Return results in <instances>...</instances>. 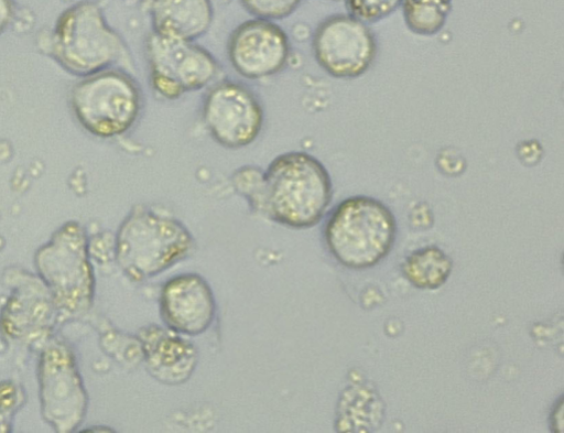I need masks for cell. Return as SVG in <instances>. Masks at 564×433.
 Returning <instances> with one entry per match:
<instances>
[{
  "label": "cell",
  "mask_w": 564,
  "mask_h": 433,
  "mask_svg": "<svg viewBox=\"0 0 564 433\" xmlns=\"http://www.w3.org/2000/svg\"><path fill=\"white\" fill-rule=\"evenodd\" d=\"M142 346L149 372L166 385H181L193 375L198 354L195 346L170 328H144Z\"/></svg>",
  "instance_id": "obj_14"
},
{
  "label": "cell",
  "mask_w": 564,
  "mask_h": 433,
  "mask_svg": "<svg viewBox=\"0 0 564 433\" xmlns=\"http://www.w3.org/2000/svg\"><path fill=\"white\" fill-rule=\"evenodd\" d=\"M151 85L162 98L175 101L206 88L219 74V63L193 42L152 33L147 43Z\"/></svg>",
  "instance_id": "obj_8"
},
{
  "label": "cell",
  "mask_w": 564,
  "mask_h": 433,
  "mask_svg": "<svg viewBox=\"0 0 564 433\" xmlns=\"http://www.w3.org/2000/svg\"><path fill=\"white\" fill-rule=\"evenodd\" d=\"M330 2H343V0H330Z\"/></svg>",
  "instance_id": "obj_24"
},
{
  "label": "cell",
  "mask_w": 564,
  "mask_h": 433,
  "mask_svg": "<svg viewBox=\"0 0 564 433\" xmlns=\"http://www.w3.org/2000/svg\"><path fill=\"white\" fill-rule=\"evenodd\" d=\"M37 378L43 419L58 433L77 431L86 420L89 394L73 348L63 339L43 346Z\"/></svg>",
  "instance_id": "obj_7"
},
{
  "label": "cell",
  "mask_w": 564,
  "mask_h": 433,
  "mask_svg": "<svg viewBox=\"0 0 564 433\" xmlns=\"http://www.w3.org/2000/svg\"><path fill=\"white\" fill-rule=\"evenodd\" d=\"M313 52L317 64L336 79H356L372 66L377 40L367 24L350 15H334L315 31Z\"/></svg>",
  "instance_id": "obj_9"
},
{
  "label": "cell",
  "mask_w": 564,
  "mask_h": 433,
  "mask_svg": "<svg viewBox=\"0 0 564 433\" xmlns=\"http://www.w3.org/2000/svg\"><path fill=\"white\" fill-rule=\"evenodd\" d=\"M228 57L243 78L264 79L288 67L291 44L282 28L274 22L256 19L234 31L228 42Z\"/></svg>",
  "instance_id": "obj_12"
},
{
  "label": "cell",
  "mask_w": 564,
  "mask_h": 433,
  "mask_svg": "<svg viewBox=\"0 0 564 433\" xmlns=\"http://www.w3.org/2000/svg\"><path fill=\"white\" fill-rule=\"evenodd\" d=\"M216 300L208 282L186 273L166 282L161 294V314L167 328L188 336L205 333L216 316Z\"/></svg>",
  "instance_id": "obj_13"
},
{
  "label": "cell",
  "mask_w": 564,
  "mask_h": 433,
  "mask_svg": "<svg viewBox=\"0 0 564 433\" xmlns=\"http://www.w3.org/2000/svg\"><path fill=\"white\" fill-rule=\"evenodd\" d=\"M564 403L563 397L555 402L551 414H550V425L553 432L563 433L564 432Z\"/></svg>",
  "instance_id": "obj_23"
},
{
  "label": "cell",
  "mask_w": 564,
  "mask_h": 433,
  "mask_svg": "<svg viewBox=\"0 0 564 433\" xmlns=\"http://www.w3.org/2000/svg\"><path fill=\"white\" fill-rule=\"evenodd\" d=\"M403 19L410 32L419 36H434L445 26L453 0H401Z\"/></svg>",
  "instance_id": "obj_18"
},
{
  "label": "cell",
  "mask_w": 564,
  "mask_h": 433,
  "mask_svg": "<svg viewBox=\"0 0 564 433\" xmlns=\"http://www.w3.org/2000/svg\"><path fill=\"white\" fill-rule=\"evenodd\" d=\"M78 123L99 139L127 134L138 122L143 97L137 80L127 72L110 68L82 78L70 95Z\"/></svg>",
  "instance_id": "obj_6"
},
{
  "label": "cell",
  "mask_w": 564,
  "mask_h": 433,
  "mask_svg": "<svg viewBox=\"0 0 564 433\" xmlns=\"http://www.w3.org/2000/svg\"><path fill=\"white\" fill-rule=\"evenodd\" d=\"M195 248L189 230L177 219L135 206L121 224L116 259L132 281L159 275L184 260Z\"/></svg>",
  "instance_id": "obj_2"
},
{
  "label": "cell",
  "mask_w": 564,
  "mask_h": 433,
  "mask_svg": "<svg viewBox=\"0 0 564 433\" xmlns=\"http://www.w3.org/2000/svg\"><path fill=\"white\" fill-rule=\"evenodd\" d=\"M453 271L452 259L438 247L427 246L410 253L402 263V274L420 290H437Z\"/></svg>",
  "instance_id": "obj_17"
},
{
  "label": "cell",
  "mask_w": 564,
  "mask_h": 433,
  "mask_svg": "<svg viewBox=\"0 0 564 433\" xmlns=\"http://www.w3.org/2000/svg\"><path fill=\"white\" fill-rule=\"evenodd\" d=\"M51 55L65 72L80 78L113 68L129 58L124 40L93 0H83L59 17Z\"/></svg>",
  "instance_id": "obj_4"
},
{
  "label": "cell",
  "mask_w": 564,
  "mask_h": 433,
  "mask_svg": "<svg viewBox=\"0 0 564 433\" xmlns=\"http://www.w3.org/2000/svg\"><path fill=\"white\" fill-rule=\"evenodd\" d=\"M348 15L365 23L376 24L391 17L401 0H344Z\"/></svg>",
  "instance_id": "obj_20"
},
{
  "label": "cell",
  "mask_w": 564,
  "mask_h": 433,
  "mask_svg": "<svg viewBox=\"0 0 564 433\" xmlns=\"http://www.w3.org/2000/svg\"><path fill=\"white\" fill-rule=\"evenodd\" d=\"M398 235L393 213L368 196L343 201L330 215L324 231L332 256L345 268L376 267L391 252Z\"/></svg>",
  "instance_id": "obj_3"
},
{
  "label": "cell",
  "mask_w": 564,
  "mask_h": 433,
  "mask_svg": "<svg viewBox=\"0 0 564 433\" xmlns=\"http://www.w3.org/2000/svg\"><path fill=\"white\" fill-rule=\"evenodd\" d=\"M203 119L218 144L238 150L249 147L259 138L264 125V111L249 88L224 82L206 95Z\"/></svg>",
  "instance_id": "obj_11"
},
{
  "label": "cell",
  "mask_w": 564,
  "mask_h": 433,
  "mask_svg": "<svg viewBox=\"0 0 564 433\" xmlns=\"http://www.w3.org/2000/svg\"><path fill=\"white\" fill-rule=\"evenodd\" d=\"M327 169L306 152H289L274 159L262 174L253 210L293 229L316 226L333 199Z\"/></svg>",
  "instance_id": "obj_1"
},
{
  "label": "cell",
  "mask_w": 564,
  "mask_h": 433,
  "mask_svg": "<svg viewBox=\"0 0 564 433\" xmlns=\"http://www.w3.org/2000/svg\"><path fill=\"white\" fill-rule=\"evenodd\" d=\"M11 293L0 311V332L13 342L33 345L47 342L61 314L39 275L11 270Z\"/></svg>",
  "instance_id": "obj_10"
},
{
  "label": "cell",
  "mask_w": 564,
  "mask_h": 433,
  "mask_svg": "<svg viewBox=\"0 0 564 433\" xmlns=\"http://www.w3.org/2000/svg\"><path fill=\"white\" fill-rule=\"evenodd\" d=\"M15 18L17 4L14 0H0V36L12 26Z\"/></svg>",
  "instance_id": "obj_22"
},
{
  "label": "cell",
  "mask_w": 564,
  "mask_h": 433,
  "mask_svg": "<svg viewBox=\"0 0 564 433\" xmlns=\"http://www.w3.org/2000/svg\"><path fill=\"white\" fill-rule=\"evenodd\" d=\"M34 263L61 316L83 315L93 307L96 277L89 237L82 224L68 221L61 226L39 248Z\"/></svg>",
  "instance_id": "obj_5"
},
{
  "label": "cell",
  "mask_w": 564,
  "mask_h": 433,
  "mask_svg": "<svg viewBox=\"0 0 564 433\" xmlns=\"http://www.w3.org/2000/svg\"><path fill=\"white\" fill-rule=\"evenodd\" d=\"M384 407L369 388L354 387L344 392L338 407V431H372L381 425Z\"/></svg>",
  "instance_id": "obj_16"
},
{
  "label": "cell",
  "mask_w": 564,
  "mask_h": 433,
  "mask_svg": "<svg viewBox=\"0 0 564 433\" xmlns=\"http://www.w3.org/2000/svg\"><path fill=\"white\" fill-rule=\"evenodd\" d=\"M25 389L13 380L0 381V433L13 431L14 420L25 405Z\"/></svg>",
  "instance_id": "obj_19"
},
{
  "label": "cell",
  "mask_w": 564,
  "mask_h": 433,
  "mask_svg": "<svg viewBox=\"0 0 564 433\" xmlns=\"http://www.w3.org/2000/svg\"><path fill=\"white\" fill-rule=\"evenodd\" d=\"M303 0H241L243 8L256 19L282 21L290 18Z\"/></svg>",
  "instance_id": "obj_21"
},
{
  "label": "cell",
  "mask_w": 564,
  "mask_h": 433,
  "mask_svg": "<svg viewBox=\"0 0 564 433\" xmlns=\"http://www.w3.org/2000/svg\"><path fill=\"white\" fill-rule=\"evenodd\" d=\"M150 12L154 34L193 43L209 32L215 17L212 0H153Z\"/></svg>",
  "instance_id": "obj_15"
}]
</instances>
